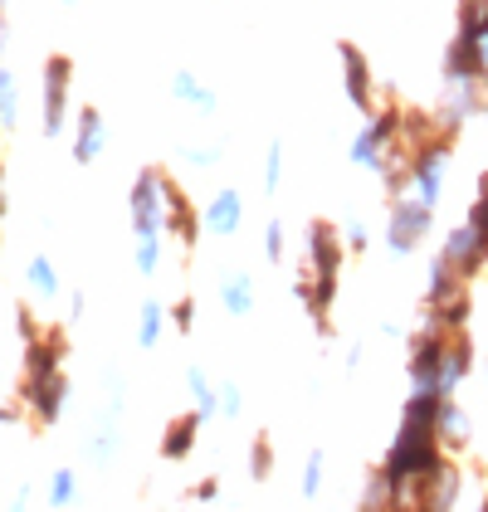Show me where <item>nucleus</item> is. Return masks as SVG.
<instances>
[{
    "label": "nucleus",
    "instance_id": "obj_3",
    "mask_svg": "<svg viewBox=\"0 0 488 512\" xmlns=\"http://www.w3.org/2000/svg\"><path fill=\"white\" fill-rule=\"evenodd\" d=\"M449 337L445 327H425L420 337H415V347H410V395H440V366H445V352H449Z\"/></svg>",
    "mask_w": 488,
    "mask_h": 512
},
{
    "label": "nucleus",
    "instance_id": "obj_14",
    "mask_svg": "<svg viewBox=\"0 0 488 512\" xmlns=\"http://www.w3.org/2000/svg\"><path fill=\"white\" fill-rule=\"evenodd\" d=\"M420 503H425V512H454V503H459V469L449 459L420 483Z\"/></svg>",
    "mask_w": 488,
    "mask_h": 512
},
{
    "label": "nucleus",
    "instance_id": "obj_40",
    "mask_svg": "<svg viewBox=\"0 0 488 512\" xmlns=\"http://www.w3.org/2000/svg\"><path fill=\"white\" fill-rule=\"evenodd\" d=\"M0 215H5V171H0Z\"/></svg>",
    "mask_w": 488,
    "mask_h": 512
},
{
    "label": "nucleus",
    "instance_id": "obj_33",
    "mask_svg": "<svg viewBox=\"0 0 488 512\" xmlns=\"http://www.w3.org/2000/svg\"><path fill=\"white\" fill-rule=\"evenodd\" d=\"M264 254H269V264L284 259V225L279 220H269V230H264Z\"/></svg>",
    "mask_w": 488,
    "mask_h": 512
},
{
    "label": "nucleus",
    "instance_id": "obj_9",
    "mask_svg": "<svg viewBox=\"0 0 488 512\" xmlns=\"http://www.w3.org/2000/svg\"><path fill=\"white\" fill-rule=\"evenodd\" d=\"M69 79H74V64L64 54H54L44 64V132L59 137L64 132V108H69Z\"/></svg>",
    "mask_w": 488,
    "mask_h": 512
},
{
    "label": "nucleus",
    "instance_id": "obj_38",
    "mask_svg": "<svg viewBox=\"0 0 488 512\" xmlns=\"http://www.w3.org/2000/svg\"><path fill=\"white\" fill-rule=\"evenodd\" d=\"M347 239H352V249H366V230H362V225H352V235H347Z\"/></svg>",
    "mask_w": 488,
    "mask_h": 512
},
{
    "label": "nucleus",
    "instance_id": "obj_16",
    "mask_svg": "<svg viewBox=\"0 0 488 512\" xmlns=\"http://www.w3.org/2000/svg\"><path fill=\"white\" fill-rule=\"evenodd\" d=\"M240 220H244L240 191H215V200L205 205V215H201V225L210 235H240Z\"/></svg>",
    "mask_w": 488,
    "mask_h": 512
},
{
    "label": "nucleus",
    "instance_id": "obj_36",
    "mask_svg": "<svg viewBox=\"0 0 488 512\" xmlns=\"http://www.w3.org/2000/svg\"><path fill=\"white\" fill-rule=\"evenodd\" d=\"M215 493H220V478H201L196 483V503H215Z\"/></svg>",
    "mask_w": 488,
    "mask_h": 512
},
{
    "label": "nucleus",
    "instance_id": "obj_18",
    "mask_svg": "<svg viewBox=\"0 0 488 512\" xmlns=\"http://www.w3.org/2000/svg\"><path fill=\"white\" fill-rule=\"evenodd\" d=\"M201 415L191 410V415H176L171 425H166V434H162V454L166 459H186L191 449H196V434H201Z\"/></svg>",
    "mask_w": 488,
    "mask_h": 512
},
{
    "label": "nucleus",
    "instance_id": "obj_44",
    "mask_svg": "<svg viewBox=\"0 0 488 512\" xmlns=\"http://www.w3.org/2000/svg\"><path fill=\"white\" fill-rule=\"evenodd\" d=\"M484 512H488V498H484Z\"/></svg>",
    "mask_w": 488,
    "mask_h": 512
},
{
    "label": "nucleus",
    "instance_id": "obj_31",
    "mask_svg": "<svg viewBox=\"0 0 488 512\" xmlns=\"http://www.w3.org/2000/svg\"><path fill=\"white\" fill-rule=\"evenodd\" d=\"M15 122V79L0 69V127H10Z\"/></svg>",
    "mask_w": 488,
    "mask_h": 512
},
{
    "label": "nucleus",
    "instance_id": "obj_29",
    "mask_svg": "<svg viewBox=\"0 0 488 512\" xmlns=\"http://www.w3.org/2000/svg\"><path fill=\"white\" fill-rule=\"evenodd\" d=\"M162 264V239H137V274H157Z\"/></svg>",
    "mask_w": 488,
    "mask_h": 512
},
{
    "label": "nucleus",
    "instance_id": "obj_24",
    "mask_svg": "<svg viewBox=\"0 0 488 512\" xmlns=\"http://www.w3.org/2000/svg\"><path fill=\"white\" fill-rule=\"evenodd\" d=\"M464 439H469V420L454 400H445L440 405V444H464Z\"/></svg>",
    "mask_w": 488,
    "mask_h": 512
},
{
    "label": "nucleus",
    "instance_id": "obj_21",
    "mask_svg": "<svg viewBox=\"0 0 488 512\" xmlns=\"http://www.w3.org/2000/svg\"><path fill=\"white\" fill-rule=\"evenodd\" d=\"M220 303H225L235 317L249 313V308H254V283H249V274H225L220 278Z\"/></svg>",
    "mask_w": 488,
    "mask_h": 512
},
{
    "label": "nucleus",
    "instance_id": "obj_41",
    "mask_svg": "<svg viewBox=\"0 0 488 512\" xmlns=\"http://www.w3.org/2000/svg\"><path fill=\"white\" fill-rule=\"evenodd\" d=\"M0 49H5V15H0Z\"/></svg>",
    "mask_w": 488,
    "mask_h": 512
},
{
    "label": "nucleus",
    "instance_id": "obj_30",
    "mask_svg": "<svg viewBox=\"0 0 488 512\" xmlns=\"http://www.w3.org/2000/svg\"><path fill=\"white\" fill-rule=\"evenodd\" d=\"M264 186H269V191H279V186H284V147H279V142H274V147H269V157H264Z\"/></svg>",
    "mask_w": 488,
    "mask_h": 512
},
{
    "label": "nucleus",
    "instance_id": "obj_17",
    "mask_svg": "<svg viewBox=\"0 0 488 512\" xmlns=\"http://www.w3.org/2000/svg\"><path fill=\"white\" fill-rule=\"evenodd\" d=\"M166 225L181 235V244H186V249L201 239V220H196L191 200H186V191H181L176 181H166Z\"/></svg>",
    "mask_w": 488,
    "mask_h": 512
},
{
    "label": "nucleus",
    "instance_id": "obj_10",
    "mask_svg": "<svg viewBox=\"0 0 488 512\" xmlns=\"http://www.w3.org/2000/svg\"><path fill=\"white\" fill-rule=\"evenodd\" d=\"M20 400L30 405V415H35L40 425H54L59 410H64V400H69V376H64V371H54V376H25Z\"/></svg>",
    "mask_w": 488,
    "mask_h": 512
},
{
    "label": "nucleus",
    "instance_id": "obj_42",
    "mask_svg": "<svg viewBox=\"0 0 488 512\" xmlns=\"http://www.w3.org/2000/svg\"><path fill=\"white\" fill-rule=\"evenodd\" d=\"M391 512H415V508H391Z\"/></svg>",
    "mask_w": 488,
    "mask_h": 512
},
{
    "label": "nucleus",
    "instance_id": "obj_27",
    "mask_svg": "<svg viewBox=\"0 0 488 512\" xmlns=\"http://www.w3.org/2000/svg\"><path fill=\"white\" fill-rule=\"evenodd\" d=\"M464 225L488 239V171L479 176V196H474V205H469V220H464Z\"/></svg>",
    "mask_w": 488,
    "mask_h": 512
},
{
    "label": "nucleus",
    "instance_id": "obj_6",
    "mask_svg": "<svg viewBox=\"0 0 488 512\" xmlns=\"http://www.w3.org/2000/svg\"><path fill=\"white\" fill-rule=\"evenodd\" d=\"M430 225H435V210H430V205H420L415 196L391 200V220H386V244H391V254L420 249V239L430 235Z\"/></svg>",
    "mask_w": 488,
    "mask_h": 512
},
{
    "label": "nucleus",
    "instance_id": "obj_2",
    "mask_svg": "<svg viewBox=\"0 0 488 512\" xmlns=\"http://www.w3.org/2000/svg\"><path fill=\"white\" fill-rule=\"evenodd\" d=\"M469 283L464 278H454L445 264H435V274H430V322L435 327H445V332H464L469 327Z\"/></svg>",
    "mask_w": 488,
    "mask_h": 512
},
{
    "label": "nucleus",
    "instance_id": "obj_22",
    "mask_svg": "<svg viewBox=\"0 0 488 512\" xmlns=\"http://www.w3.org/2000/svg\"><path fill=\"white\" fill-rule=\"evenodd\" d=\"M162 327H166V308L157 303V298H147L142 313H137V342H142V347H157Z\"/></svg>",
    "mask_w": 488,
    "mask_h": 512
},
{
    "label": "nucleus",
    "instance_id": "obj_15",
    "mask_svg": "<svg viewBox=\"0 0 488 512\" xmlns=\"http://www.w3.org/2000/svg\"><path fill=\"white\" fill-rule=\"evenodd\" d=\"M64 337L59 332H44L35 342H25V376H54V371H64Z\"/></svg>",
    "mask_w": 488,
    "mask_h": 512
},
{
    "label": "nucleus",
    "instance_id": "obj_28",
    "mask_svg": "<svg viewBox=\"0 0 488 512\" xmlns=\"http://www.w3.org/2000/svg\"><path fill=\"white\" fill-rule=\"evenodd\" d=\"M318 493H323V454L313 449L303 464V498H318Z\"/></svg>",
    "mask_w": 488,
    "mask_h": 512
},
{
    "label": "nucleus",
    "instance_id": "obj_37",
    "mask_svg": "<svg viewBox=\"0 0 488 512\" xmlns=\"http://www.w3.org/2000/svg\"><path fill=\"white\" fill-rule=\"evenodd\" d=\"M186 157L196 161V166H215V161H220V152H215V147H191Z\"/></svg>",
    "mask_w": 488,
    "mask_h": 512
},
{
    "label": "nucleus",
    "instance_id": "obj_20",
    "mask_svg": "<svg viewBox=\"0 0 488 512\" xmlns=\"http://www.w3.org/2000/svg\"><path fill=\"white\" fill-rule=\"evenodd\" d=\"M171 93H176V98H181V103H191V108H196V113H205V118H210V113H215V93H210V88H205V83L196 79V74H191V69H181V74H176V79H171Z\"/></svg>",
    "mask_w": 488,
    "mask_h": 512
},
{
    "label": "nucleus",
    "instance_id": "obj_7",
    "mask_svg": "<svg viewBox=\"0 0 488 512\" xmlns=\"http://www.w3.org/2000/svg\"><path fill=\"white\" fill-rule=\"evenodd\" d=\"M440 264H445L454 278H464V283H469V278L488 264V239L479 235V230H469V225H454V230H449V239H445Z\"/></svg>",
    "mask_w": 488,
    "mask_h": 512
},
{
    "label": "nucleus",
    "instance_id": "obj_43",
    "mask_svg": "<svg viewBox=\"0 0 488 512\" xmlns=\"http://www.w3.org/2000/svg\"><path fill=\"white\" fill-rule=\"evenodd\" d=\"M484 113H488V98H484Z\"/></svg>",
    "mask_w": 488,
    "mask_h": 512
},
{
    "label": "nucleus",
    "instance_id": "obj_19",
    "mask_svg": "<svg viewBox=\"0 0 488 512\" xmlns=\"http://www.w3.org/2000/svg\"><path fill=\"white\" fill-rule=\"evenodd\" d=\"M103 152V113L83 108L79 113V137H74V161H98Z\"/></svg>",
    "mask_w": 488,
    "mask_h": 512
},
{
    "label": "nucleus",
    "instance_id": "obj_8",
    "mask_svg": "<svg viewBox=\"0 0 488 512\" xmlns=\"http://www.w3.org/2000/svg\"><path fill=\"white\" fill-rule=\"evenodd\" d=\"M396 142H401V113L391 108V113H381V118H371L362 127V137L352 142V161L381 171V166H386V152H391Z\"/></svg>",
    "mask_w": 488,
    "mask_h": 512
},
{
    "label": "nucleus",
    "instance_id": "obj_11",
    "mask_svg": "<svg viewBox=\"0 0 488 512\" xmlns=\"http://www.w3.org/2000/svg\"><path fill=\"white\" fill-rule=\"evenodd\" d=\"M484 108V93H479V83H449V93L440 98V108L430 113V122L440 127V132H454L459 122L469 118V113H479Z\"/></svg>",
    "mask_w": 488,
    "mask_h": 512
},
{
    "label": "nucleus",
    "instance_id": "obj_25",
    "mask_svg": "<svg viewBox=\"0 0 488 512\" xmlns=\"http://www.w3.org/2000/svg\"><path fill=\"white\" fill-rule=\"evenodd\" d=\"M25 278H30V288H35L40 298H59V274H54V264H49L44 254H35V259H30Z\"/></svg>",
    "mask_w": 488,
    "mask_h": 512
},
{
    "label": "nucleus",
    "instance_id": "obj_12",
    "mask_svg": "<svg viewBox=\"0 0 488 512\" xmlns=\"http://www.w3.org/2000/svg\"><path fill=\"white\" fill-rule=\"evenodd\" d=\"M337 59H342V88H347L352 108L371 113V69H366V54L357 44H337Z\"/></svg>",
    "mask_w": 488,
    "mask_h": 512
},
{
    "label": "nucleus",
    "instance_id": "obj_26",
    "mask_svg": "<svg viewBox=\"0 0 488 512\" xmlns=\"http://www.w3.org/2000/svg\"><path fill=\"white\" fill-rule=\"evenodd\" d=\"M74 498H79V473L54 469V478H49V503H54V508H69Z\"/></svg>",
    "mask_w": 488,
    "mask_h": 512
},
{
    "label": "nucleus",
    "instance_id": "obj_5",
    "mask_svg": "<svg viewBox=\"0 0 488 512\" xmlns=\"http://www.w3.org/2000/svg\"><path fill=\"white\" fill-rule=\"evenodd\" d=\"M445 166H449V142L445 137H430L425 147H415L410 152V191L420 205H430L435 210V200L445 191Z\"/></svg>",
    "mask_w": 488,
    "mask_h": 512
},
{
    "label": "nucleus",
    "instance_id": "obj_35",
    "mask_svg": "<svg viewBox=\"0 0 488 512\" xmlns=\"http://www.w3.org/2000/svg\"><path fill=\"white\" fill-rule=\"evenodd\" d=\"M220 410H225L230 420H235V415L244 410V400H240V391H235V386H225V391H220Z\"/></svg>",
    "mask_w": 488,
    "mask_h": 512
},
{
    "label": "nucleus",
    "instance_id": "obj_1",
    "mask_svg": "<svg viewBox=\"0 0 488 512\" xmlns=\"http://www.w3.org/2000/svg\"><path fill=\"white\" fill-rule=\"evenodd\" d=\"M440 395H410L406 415H401V430L386 449V464L381 473L391 478V488H406V483H425L430 473L445 464V444H440Z\"/></svg>",
    "mask_w": 488,
    "mask_h": 512
},
{
    "label": "nucleus",
    "instance_id": "obj_4",
    "mask_svg": "<svg viewBox=\"0 0 488 512\" xmlns=\"http://www.w3.org/2000/svg\"><path fill=\"white\" fill-rule=\"evenodd\" d=\"M166 225V176L162 171H142L137 186H132V230L137 239H162Z\"/></svg>",
    "mask_w": 488,
    "mask_h": 512
},
{
    "label": "nucleus",
    "instance_id": "obj_23",
    "mask_svg": "<svg viewBox=\"0 0 488 512\" xmlns=\"http://www.w3.org/2000/svg\"><path fill=\"white\" fill-rule=\"evenodd\" d=\"M186 386H191V395H196V415H201V420H210V415L220 410V391L210 386V376H205L201 366H191V376H186Z\"/></svg>",
    "mask_w": 488,
    "mask_h": 512
},
{
    "label": "nucleus",
    "instance_id": "obj_13",
    "mask_svg": "<svg viewBox=\"0 0 488 512\" xmlns=\"http://www.w3.org/2000/svg\"><path fill=\"white\" fill-rule=\"evenodd\" d=\"M469 366H474V342H469V332H454L449 337V352H445V366H440V400L459 391L464 381H469Z\"/></svg>",
    "mask_w": 488,
    "mask_h": 512
},
{
    "label": "nucleus",
    "instance_id": "obj_32",
    "mask_svg": "<svg viewBox=\"0 0 488 512\" xmlns=\"http://www.w3.org/2000/svg\"><path fill=\"white\" fill-rule=\"evenodd\" d=\"M269 464H274V454H269V439L259 434V439H254V454H249V473H254V478H269Z\"/></svg>",
    "mask_w": 488,
    "mask_h": 512
},
{
    "label": "nucleus",
    "instance_id": "obj_34",
    "mask_svg": "<svg viewBox=\"0 0 488 512\" xmlns=\"http://www.w3.org/2000/svg\"><path fill=\"white\" fill-rule=\"evenodd\" d=\"M171 322H176V332H191V327H196V303L181 298V303L171 308Z\"/></svg>",
    "mask_w": 488,
    "mask_h": 512
},
{
    "label": "nucleus",
    "instance_id": "obj_39",
    "mask_svg": "<svg viewBox=\"0 0 488 512\" xmlns=\"http://www.w3.org/2000/svg\"><path fill=\"white\" fill-rule=\"evenodd\" d=\"M25 498H30V493H20V498L10 503V512H30V508H25Z\"/></svg>",
    "mask_w": 488,
    "mask_h": 512
}]
</instances>
